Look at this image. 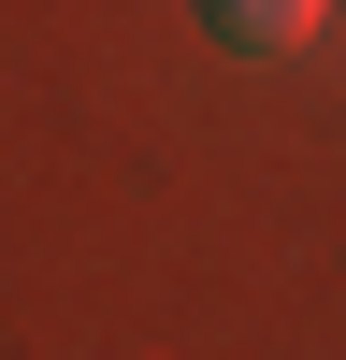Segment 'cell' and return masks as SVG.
<instances>
[{"instance_id":"cell-1","label":"cell","mask_w":346,"mask_h":360,"mask_svg":"<svg viewBox=\"0 0 346 360\" xmlns=\"http://www.w3.org/2000/svg\"><path fill=\"white\" fill-rule=\"evenodd\" d=\"M317 15H332V0H202V29H217L231 58H288Z\"/></svg>"}]
</instances>
